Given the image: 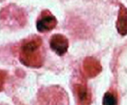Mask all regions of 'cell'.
<instances>
[{
  "label": "cell",
  "instance_id": "6da1fadb",
  "mask_svg": "<svg viewBox=\"0 0 127 105\" xmlns=\"http://www.w3.org/2000/svg\"><path fill=\"white\" fill-rule=\"evenodd\" d=\"M42 40L39 36H33L24 40L19 50L20 62L31 68H39L44 63L42 50Z\"/></svg>",
  "mask_w": 127,
  "mask_h": 105
},
{
  "label": "cell",
  "instance_id": "7a4b0ae2",
  "mask_svg": "<svg viewBox=\"0 0 127 105\" xmlns=\"http://www.w3.org/2000/svg\"><path fill=\"white\" fill-rule=\"evenodd\" d=\"M73 91L76 97L77 105H90L92 104V93L87 87L86 81H84L83 79L74 84Z\"/></svg>",
  "mask_w": 127,
  "mask_h": 105
},
{
  "label": "cell",
  "instance_id": "3957f363",
  "mask_svg": "<svg viewBox=\"0 0 127 105\" xmlns=\"http://www.w3.org/2000/svg\"><path fill=\"white\" fill-rule=\"evenodd\" d=\"M57 25L56 17L48 10H44L36 22V28L39 32L45 33L53 30Z\"/></svg>",
  "mask_w": 127,
  "mask_h": 105
},
{
  "label": "cell",
  "instance_id": "277c9868",
  "mask_svg": "<svg viewBox=\"0 0 127 105\" xmlns=\"http://www.w3.org/2000/svg\"><path fill=\"white\" fill-rule=\"evenodd\" d=\"M50 47L57 54L63 56L68 51V40L63 34H54L50 39Z\"/></svg>",
  "mask_w": 127,
  "mask_h": 105
},
{
  "label": "cell",
  "instance_id": "5b68a950",
  "mask_svg": "<svg viewBox=\"0 0 127 105\" xmlns=\"http://www.w3.org/2000/svg\"><path fill=\"white\" fill-rule=\"evenodd\" d=\"M45 105H68V96L65 91L60 88L54 87L53 90L47 93Z\"/></svg>",
  "mask_w": 127,
  "mask_h": 105
},
{
  "label": "cell",
  "instance_id": "8992f818",
  "mask_svg": "<svg viewBox=\"0 0 127 105\" xmlns=\"http://www.w3.org/2000/svg\"><path fill=\"white\" fill-rule=\"evenodd\" d=\"M83 70L88 78H95L102 71L100 63L92 57H87L83 60Z\"/></svg>",
  "mask_w": 127,
  "mask_h": 105
},
{
  "label": "cell",
  "instance_id": "52a82bcc",
  "mask_svg": "<svg viewBox=\"0 0 127 105\" xmlns=\"http://www.w3.org/2000/svg\"><path fill=\"white\" fill-rule=\"evenodd\" d=\"M116 28L121 35L125 36L127 34V8L122 4H120Z\"/></svg>",
  "mask_w": 127,
  "mask_h": 105
},
{
  "label": "cell",
  "instance_id": "ba28073f",
  "mask_svg": "<svg viewBox=\"0 0 127 105\" xmlns=\"http://www.w3.org/2000/svg\"><path fill=\"white\" fill-rule=\"evenodd\" d=\"M103 105H118L117 96L112 92H106L103 99Z\"/></svg>",
  "mask_w": 127,
  "mask_h": 105
},
{
  "label": "cell",
  "instance_id": "9c48e42d",
  "mask_svg": "<svg viewBox=\"0 0 127 105\" xmlns=\"http://www.w3.org/2000/svg\"><path fill=\"white\" fill-rule=\"evenodd\" d=\"M7 78V72L4 70H0V92L4 89V85Z\"/></svg>",
  "mask_w": 127,
  "mask_h": 105
}]
</instances>
